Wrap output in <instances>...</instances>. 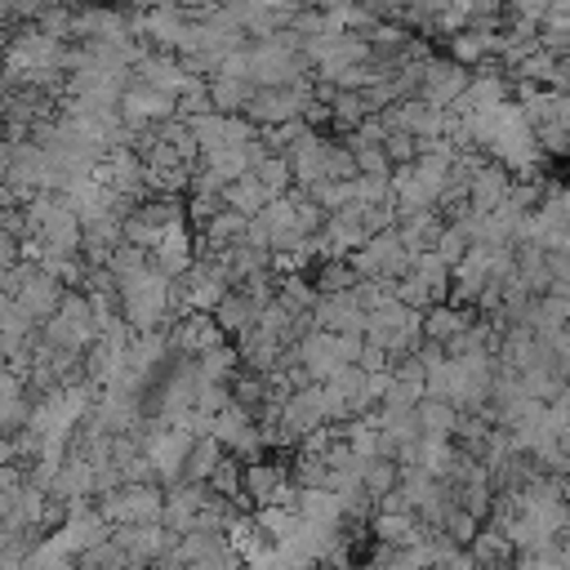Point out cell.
Returning a JSON list of instances; mask_svg holds the SVG:
<instances>
[{"mask_svg": "<svg viewBox=\"0 0 570 570\" xmlns=\"http://www.w3.org/2000/svg\"><path fill=\"white\" fill-rule=\"evenodd\" d=\"M116 312L129 330H165L169 316V281L156 267H142L116 281Z\"/></svg>", "mask_w": 570, "mask_h": 570, "instance_id": "1", "label": "cell"}, {"mask_svg": "<svg viewBox=\"0 0 570 570\" xmlns=\"http://www.w3.org/2000/svg\"><path fill=\"white\" fill-rule=\"evenodd\" d=\"M361 338L374 343V347H383L392 361H401V356H410V352L423 343V334H419V312L392 298V303L365 312V330H361Z\"/></svg>", "mask_w": 570, "mask_h": 570, "instance_id": "2", "label": "cell"}, {"mask_svg": "<svg viewBox=\"0 0 570 570\" xmlns=\"http://www.w3.org/2000/svg\"><path fill=\"white\" fill-rule=\"evenodd\" d=\"M160 499H165V490L156 481H125V485L98 494L94 508L107 525H147L160 517Z\"/></svg>", "mask_w": 570, "mask_h": 570, "instance_id": "3", "label": "cell"}, {"mask_svg": "<svg viewBox=\"0 0 570 570\" xmlns=\"http://www.w3.org/2000/svg\"><path fill=\"white\" fill-rule=\"evenodd\" d=\"M289 485H294V481H289V463L267 459V454L240 459V485H236V499H245V503H254V508H267V503H276Z\"/></svg>", "mask_w": 570, "mask_h": 570, "instance_id": "4", "label": "cell"}, {"mask_svg": "<svg viewBox=\"0 0 570 570\" xmlns=\"http://www.w3.org/2000/svg\"><path fill=\"white\" fill-rule=\"evenodd\" d=\"M169 116H174V98H169V94H156V89H147V85H138V80L129 76V85L120 89V102H116V120H120L129 134H138V129L165 125Z\"/></svg>", "mask_w": 570, "mask_h": 570, "instance_id": "5", "label": "cell"}, {"mask_svg": "<svg viewBox=\"0 0 570 570\" xmlns=\"http://www.w3.org/2000/svg\"><path fill=\"white\" fill-rule=\"evenodd\" d=\"M191 263H196V236H191L187 218L160 227L156 240H151V249H147V267H156L165 281H178Z\"/></svg>", "mask_w": 570, "mask_h": 570, "instance_id": "6", "label": "cell"}, {"mask_svg": "<svg viewBox=\"0 0 570 570\" xmlns=\"http://www.w3.org/2000/svg\"><path fill=\"white\" fill-rule=\"evenodd\" d=\"M468 76H472V71L459 67V62H450V58H423V80H419V94H414V98H423L428 107L450 111V107L463 98Z\"/></svg>", "mask_w": 570, "mask_h": 570, "instance_id": "7", "label": "cell"}, {"mask_svg": "<svg viewBox=\"0 0 570 570\" xmlns=\"http://www.w3.org/2000/svg\"><path fill=\"white\" fill-rule=\"evenodd\" d=\"M379 116H383V125H387V129L410 134L414 142H428V138H441V134H445V116H450V111L428 107L423 98H401V102L383 107Z\"/></svg>", "mask_w": 570, "mask_h": 570, "instance_id": "8", "label": "cell"}, {"mask_svg": "<svg viewBox=\"0 0 570 570\" xmlns=\"http://www.w3.org/2000/svg\"><path fill=\"white\" fill-rule=\"evenodd\" d=\"M218 343H223V330H218L214 316H205V312H187V316H178V321L165 330V347H169L174 361H196L200 352H209V347H218Z\"/></svg>", "mask_w": 570, "mask_h": 570, "instance_id": "9", "label": "cell"}, {"mask_svg": "<svg viewBox=\"0 0 570 570\" xmlns=\"http://www.w3.org/2000/svg\"><path fill=\"white\" fill-rule=\"evenodd\" d=\"M307 330L361 334V330H365V312L352 303V294H316V303H312V312H307Z\"/></svg>", "mask_w": 570, "mask_h": 570, "instance_id": "10", "label": "cell"}, {"mask_svg": "<svg viewBox=\"0 0 570 570\" xmlns=\"http://www.w3.org/2000/svg\"><path fill=\"white\" fill-rule=\"evenodd\" d=\"M508 187H512V174H508L503 165H494V160H481V165L472 169V178H468L463 200H468V209H472V214H490V209H499V205H503Z\"/></svg>", "mask_w": 570, "mask_h": 570, "instance_id": "11", "label": "cell"}, {"mask_svg": "<svg viewBox=\"0 0 570 570\" xmlns=\"http://www.w3.org/2000/svg\"><path fill=\"white\" fill-rule=\"evenodd\" d=\"M49 494H53V499H62V503L89 499V494H94V463H89L80 450H67V459H62V463H58V472H53Z\"/></svg>", "mask_w": 570, "mask_h": 570, "instance_id": "12", "label": "cell"}, {"mask_svg": "<svg viewBox=\"0 0 570 570\" xmlns=\"http://www.w3.org/2000/svg\"><path fill=\"white\" fill-rule=\"evenodd\" d=\"M476 312H468V307H454V303H428L423 312H419V334H423V343H450L468 321H472Z\"/></svg>", "mask_w": 570, "mask_h": 570, "instance_id": "13", "label": "cell"}, {"mask_svg": "<svg viewBox=\"0 0 570 570\" xmlns=\"http://www.w3.org/2000/svg\"><path fill=\"white\" fill-rule=\"evenodd\" d=\"M414 423H419V436L423 441H454V428H459V410L441 396H423L414 405Z\"/></svg>", "mask_w": 570, "mask_h": 570, "instance_id": "14", "label": "cell"}, {"mask_svg": "<svg viewBox=\"0 0 570 570\" xmlns=\"http://www.w3.org/2000/svg\"><path fill=\"white\" fill-rule=\"evenodd\" d=\"M31 414V396L13 370L0 365V436H13Z\"/></svg>", "mask_w": 570, "mask_h": 570, "instance_id": "15", "label": "cell"}, {"mask_svg": "<svg viewBox=\"0 0 570 570\" xmlns=\"http://www.w3.org/2000/svg\"><path fill=\"white\" fill-rule=\"evenodd\" d=\"M205 94H209V111H218V116H240L245 111V102H249V94H254V80H240V76H209L205 80Z\"/></svg>", "mask_w": 570, "mask_h": 570, "instance_id": "16", "label": "cell"}, {"mask_svg": "<svg viewBox=\"0 0 570 570\" xmlns=\"http://www.w3.org/2000/svg\"><path fill=\"white\" fill-rule=\"evenodd\" d=\"M209 316H214V325L223 330V338H240V334H249V330H254L258 307H254V303H249L240 289H227Z\"/></svg>", "mask_w": 570, "mask_h": 570, "instance_id": "17", "label": "cell"}, {"mask_svg": "<svg viewBox=\"0 0 570 570\" xmlns=\"http://www.w3.org/2000/svg\"><path fill=\"white\" fill-rule=\"evenodd\" d=\"M267 200H272V196L263 191V183H258L254 174H240V178H232V183L223 187V209H232V214H240V218H254Z\"/></svg>", "mask_w": 570, "mask_h": 570, "instance_id": "18", "label": "cell"}, {"mask_svg": "<svg viewBox=\"0 0 570 570\" xmlns=\"http://www.w3.org/2000/svg\"><path fill=\"white\" fill-rule=\"evenodd\" d=\"M370 534H374L383 548H405V543H414L419 521H414V512H374Z\"/></svg>", "mask_w": 570, "mask_h": 570, "instance_id": "19", "label": "cell"}, {"mask_svg": "<svg viewBox=\"0 0 570 570\" xmlns=\"http://www.w3.org/2000/svg\"><path fill=\"white\" fill-rule=\"evenodd\" d=\"M289 316H307L312 303H316V289L303 272H289V276H276V294H272Z\"/></svg>", "mask_w": 570, "mask_h": 570, "instance_id": "20", "label": "cell"}, {"mask_svg": "<svg viewBox=\"0 0 570 570\" xmlns=\"http://www.w3.org/2000/svg\"><path fill=\"white\" fill-rule=\"evenodd\" d=\"M227 450L214 441V436H196L191 441V450H187V459H183V481H196V485H205L209 481V472L218 468V459H223Z\"/></svg>", "mask_w": 570, "mask_h": 570, "instance_id": "21", "label": "cell"}, {"mask_svg": "<svg viewBox=\"0 0 570 570\" xmlns=\"http://www.w3.org/2000/svg\"><path fill=\"white\" fill-rule=\"evenodd\" d=\"M325 107H330V120H334V125H338L343 134H352V129H356V125H361L365 116H374V111L365 107V98H361L356 89H334Z\"/></svg>", "mask_w": 570, "mask_h": 570, "instance_id": "22", "label": "cell"}, {"mask_svg": "<svg viewBox=\"0 0 570 570\" xmlns=\"http://www.w3.org/2000/svg\"><path fill=\"white\" fill-rule=\"evenodd\" d=\"M236 370H240V361H236V347H227V343H218V347H209V352L196 356L200 383H232Z\"/></svg>", "mask_w": 570, "mask_h": 570, "instance_id": "23", "label": "cell"}, {"mask_svg": "<svg viewBox=\"0 0 570 570\" xmlns=\"http://www.w3.org/2000/svg\"><path fill=\"white\" fill-rule=\"evenodd\" d=\"M249 174L263 183V191L267 196H285L294 183H289V165H285V156H276V151H267V156H258L254 165H249Z\"/></svg>", "mask_w": 570, "mask_h": 570, "instance_id": "24", "label": "cell"}, {"mask_svg": "<svg viewBox=\"0 0 570 570\" xmlns=\"http://www.w3.org/2000/svg\"><path fill=\"white\" fill-rule=\"evenodd\" d=\"M356 481H361V490L370 499H379V494H387L396 485V463L392 459H361L356 463Z\"/></svg>", "mask_w": 570, "mask_h": 570, "instance_id": "25", "label": "cell"}, {"mask_svg": "<svg viewBox=\"0 0 570 570\" xmlns=\"http://www.w3.org/2000/svg\"><path fill=\"white\" fill-rule=\"evenodd\" d=\"M352 205H361V209H370V205H392V183H387V174L379 178V174H356L352 178ZM396 209V205H392Z\"/></svg>", "mask_w": 570, "mask_h": 570, "instance_id": "26", "label": "cell"}, {"mask_svg": "<svg viewBox=\"0 0 570 570\" xmlns=\"http://www.w3.org/2000/svg\"><path fill=\"white\" fill-rule=\"evenodd\" d=\"M352 285H356V276H352L347 258H325V263L316 267V281H312L316 294H347Z\"/></svg>", "mask_w": 570, "mask_h": 570, "instance_id": "27", "label": "cell"}, {"mask_svg": "<svg viewBox=\"0 0 570 570\" xmlns=\"http://www.w3.org/2000/svg\"><path fill=\"white\" fill-rule=\"evenodd\" d=\"M432 254H436L445 267H454V263L468 254V236H463V227L441 223V232H436V240H432Z\"/></svg>", "mask_w": 570, "mask_h": 570, "instance_id": "28", "label": "cell"}, {"mask_svg": "<svg viewBox=\"0 0 570 570\" xmlns=\"http://www.w3.org/2000/svg\"><path fill=\"white\" fill-rule=\"evenodd\" d=\"M147 267V249H138V245H116L111 249V258H107V272H111V281H125V276H134V272H142Z\"/></svg>", "mask_w": 570, "mask_h": 570, "instance_id": "29", "label": "cell"}, {"mask_svg": "<svg viewBox=\"0 0 570 570\" xmlns=\"http://www.w3.org/2000/svg\"><path fill=\"white\" fill-rule=\"evenodd\" d=\"M352 151V165H356V174H392V165H387V156H383V147H374V142H361V147H347Z\"/></svg>", "mask_w": 570, "mask_h": 570, "instance_id": "30", "label": "cell"}, {"mask_svg": "<svg viewBox=\"0 0 570 570\" xmlns=\"http://www.w3.org/2000/svg\"><path fill=\"white\" fill-rule=\"evenodd\" d=\"M325 178H334V183L356 178V165H352L347 142H330V147H325Z\"/></svg>", "mask_w": 570, "mask_h": 570, "instance_id": "31", "label": "cell"}, {"mask_svg": "<svg viewBox=\"0 0 570 570\" xmlns=\"http://www.w3.org/2000/svg\"><path fill=\"white\" fill-rule=\"evenodd\" d=\"M508 9H512L517 18H530V22H539V18H543V9H548V0H508Z\"/></svg>", "mask_w": 570, "mask_h": 570, "instance_id": "32", "label": "cell"}, {"mask_svg": "<svg viewBox=\"0 0 570 570\" xmlns=\"http://www.w3.org/2000/svg\"><path fill=\"white\" fill-rule=\"evenodd\" d=\"M174 4H178V9L187 13V18H200V13H209V9H218L223 0H174Z\"/></svg>", "mask_w": 570, "mask_h": 570, "instance_id": "33", "label": "cell"}, {"mask_svg": "<svg viewBox=\"0 0 570 570\" xmlns=\"http://www.w3.org/2000/svg\"><path fill=\"white\" fill-rule=\"evenodd\" d=\"M9 160H13V138L0 129V183H4V174H9Z\"/></svg>", "mask_w": 570, "mask_h": 570, "instance_id": "34", "label": "cell"}, {"mask_svg": "<svg viewBox=\"0 0 570 570\" xmlns=\"http://www.w3.org/2000/svg\"><path fill=\"white\" fill-rule=\"evenodd\" d=\"M156 0H120V9H129V13H147Z\"/></svg>", "mask_w": 570, "mask_h": 570, "instance_id": "35", "label": "cell"}, {"mask_svg": "<svg viewBox=\"0 0 570 570\" xmlns=\"http://www.w3.org/2000/svg\"><path fill=\"white\" fill-rule=\"evenodd\" d=\"M303 4H312V9H334V4H343V0H303Z\"/></svg>", "mask_w": 570, "mask_h": 570, "instance_id": "36", "label": "cell"}, {"mask_svg": "<svg viewBox=\"0 0 570 570\" xmlns=\"http://www.w3.org/2000/svg\"><path fill=\"white\" fill-rule=\"evenodd\" d=\"M67 4H107V0H67Z\"/></svg>", "mask_w": 570, "mask_h": 570, "instance_id": "37", "label": "cell"}]
</instances>
